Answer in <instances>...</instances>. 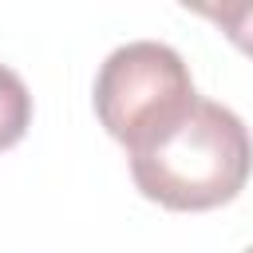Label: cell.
Listing matches in <instances>:
<instances>
[{
    "mask_svg": "<svg viewBox=\"0 0 253 253\" xmlns=\"http://www.w3.org/2000/svg\"><path fill=\"white\" fill-rule=\"evenodd\" d=\"M126 154L138 194L166 210L225 206L245 190L253 170L245 123L213 99H198L178 123Z\"/></svg>",
    "mask_w": 253,
    "mask_h": 253,
    "instance_id": "1",
    "label": "cell"
},
{
    "mask_svg": "<svg viewBox=\"0 0 253 253\" xmlns=\"http://www.w3.org/2000/svg\"><path fill=\"white\" fill-rule=\"evenodd\" d=\"M198 103L186 59L158 40L115 47L95 75V115L126 150L142 146Z\"/></svg>",
    "mask_w": 253,
    "mask_h": 253,
    "instance_id": "2",
    "label": "cell"
},
{
    "mask_svg": "<svg viewBox=\"0 0 253 253\" xmlns=\"http://www.w3.org/2000/svg\"><path fill=\"white\" fill-rule=\"evenodd\" d=\"M32 126V95L24 79L0 63V150H12Z\"/></svg>",
    "mask_w": 253,
    "mask_h": 253,
    "instance_id": "3",
    "label": "cell"
},
{
    "mask_svg": "<svg viewBox=\"0 0 253 253\" xmlns=\"http://www.w3.org/2000/svg\"><path fill=\"white\" fill-rule=\"evenodd\" d=\"M186 8L213 20L233 47L253 55V4H186Z\"/></svg>",
    "mask_w": 253,
    "mask_h": 253,
    "instance_id": "4",
    "label": "cell"
},
{
    "mask_svg": "<svg viewBox=\"0 0 253 253\" xmlns=\"http://www.w3.org/2000/svg\"><path fill=\"white\" fill-rule=\"evenodd\" d=\"M245 253H253V249H245Z\"/></svg>",
    "mask_w": 253,
    "mask_h": 253,
    "instance_id": "5",
    "label": "cell"
}]
</instances>
